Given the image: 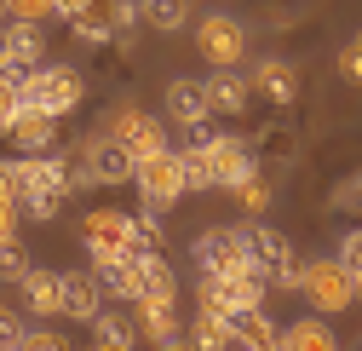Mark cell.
I'll return each instance as SVG.
<instances>
[{
    "label": "cell",
    "instance_id": "cell-1",
    "mask_svg": "<svg viewBox=\"0 0 362 351\" xmlns=\"http://www.w3.org/2000/svg\"><path fill=\"white\" fill-rule=\"evenodd\" d=\"M18 213L23 219H58L64 202H69V173H64V156H18Z\"/></svg>",
    "mask_w": 362,
    "mask_h": 351
},
{
    "label": "cell",
    "instance_id": "cell-2",
    "mask_svg": "<svg viewBox=\"0 0 362 351\" xmlns=\"http://www.w3.org/2000/svg\"><path fill=\"white\" fill-rule=\"evenodd\" d=\"M18 93H23V104H35V110H47L52 121H64V115L81 110L86 81H81L69 64H35V69L18 75Z\"/></svg>",
    "mask_w": 362,
    "mask_h": 351
},
{
    "label": "cell",
    "instance_id": "cell-3",
    "mask_svg": "<svg viewBox=\"0 0 362 351\" xmlns=\"http://www.w3.org/2000/svg\"><path fill=\"white\" fill-rule=\"evenodd\" d=\"M299 294L316 305V317H339V311H351V305L362 299L356 277L339 265V259H310V265H299Z\"/></svg>",
    "mask_w": 362,
    "mask_h": 351
},
{
    "label": "cell",
    "instance_id": "cell-4",
    "mask_svg": "<svg viewBox=\"0 0 362 351\" xmlns=\"http://www.w3.org/2000/svg\"><path fill=\"white\" fill-rule=\"evenodd\" d=\"M236 236L247 242L253 265L264 282H282V288H299V259H293V242L282 231H270L264 219H247V225H236Z\"/></svg>",
    "mask_w": 362,
    "mask_h": 351
},
{
    "label": "cell",
    "instance_id": "cell-5",
    "mask_svg": "<svg viewBox=\"0 0 362 351\" xmlns=\"http://www.w3.org/2000/svg\"><path fill=\"white\" fill-rule=\"evenodd\" d=\"M132 185H139L144 207H173L178 196L190 190L185 161H178V150H173V144H167V150H156V156H144L139 167H132Z\"/></svg>",
    "mask_w": 362,
    "mask_h": 351
},
{
    "label": "cell",
    "instance_id": "cell-6",
    "mask_svg": "<svg viewBox=\"0 0 362 351\" xmlns=\"http://www.w3.org/2000/svg\"><path fill=\"white\" fill-rule=\"evenodd\" d=\"M196 305L202 311H218V317H242L253 305H264V277H207L202 271V288H196Z\"/></svg>",
    "mask_w": 362,
    "mask_h": 351
},
{
    "label": "cell",
    "instance_id": "cell-7",
    "mask_svg": "<svg viewBox=\"0 0 362 351\" xmlns=\"http://www.w3.org/2000/svg\"><path fill=\"white\" fill-rule=\"evenodd\" d=\"M196 47H202V58H207L213 69H236V64L247 58V29H242L230 12H207V18L196 23Z\"/></svg>",
    "mask_w": 362,
    "mask_h": 351
},
{
    "label": "cell",
    "instance_id": "cell-8",
    "mask_svg": "<svg viewBox=\"0 0 362 351\" xmlns=\"http://www.w3.org/2000/svg\"><path fill=\"white\" fill-rule=\"evenodd\" d=\"M196 265H202L207 277H253V271H259L253 253H247V242L236 236V225H230V231H202V236H196Z\"/></svg>",
    "mask_w": 362,
    "mask_h": 351
},
{
    "label": "cell",
    "instance_id": "cell-9",
    "mask_svg": "<svg viewBox=\"0 0 362 351\" xmlns=\"http://www.w3.org/2000/svg\"><path fill=\"white\" fill-rule=\"evenodd\" d=\"M139 305V334L156 351H185V317H178V294H144Z\"/></svg>",
    "mask_w": 362,
    "mask_h": 351
},
{
    "label": "cell",
    "instance_id": "cell-10",
    "mask_svg": "<svg viewBox=\"0 0 362 351\" xmlns=\"http://www.w3.org/2000/svg\"><path fill=\"white\" fill-rule=\"evenodd\" d=\"M207 161H213V185H224V190H236L242 179H253V173H259L253 144L236 139V133H207Z\"/></svg>",
    "mask_w": 362,
    "mask_h": 351
},
{
    "label": "cell",
    "instance_id": "cell-11",
    "mask_svg": "<svg viewBox=\"0 0 362 351\" xmlns=\"http://www.w3.org/2000/svg\"><path fill=\"white\" fill-rule=\"evenodd\" d=\"M75 150H81V167H86V185H127V179H132V167H139V161H132L110 133H93V139L75 144Z\"/></svg>",
    "mask_w": 362,
    "mask_h": 351
},
{
    "label": "cell",
    "instance_id": "cell-12",
    "mask_svg": "<svg viewBox=\"0 0 362 351\" xmlns=\"http://www.w3.org/2000/svg\"><path fill=\"white\" fill-rule=\"evenodd\" d=\"M110 139L132 156V161H144V156H156V150H167V127L156 121V115H144V110H115V121H110Z\"/></svg>",
    "mask_w": 362,
    "mask_h": 351
},
{
    "label": "cell",
    "instance_id": "cell-13",
    "mask_svg": "<svg viewBox=\"0 0 362 351\" xmlns=\"http://www.w3.org/2000/svg\"><path fill=\"white\" fill-rule=\"evenodd\" d=\"M98 311H104V282H98V271H64V277H58V317L93 323Z\"/></svg>",
    "mask_w": 362,
    "mask_h": 351
},
{
    "label": "cell",
    "instance_id": "cell-14",
    "mask_svg": "<svg viewBox=\"0 0 362 351\" xmlns=\"http://www.w3.org/2000/svg\"><path fill=\"white\" fill-rule=\"evenodd\" d=\"M0 52H6V64L0 69H35L40 58H47V29L29 23V18H12V23H0Z\"/></svg>",
    "mask_w": 362,
    "mask_h": 351
},
{
    "label": "cell",
    "instance_id": "cell-15",
    "mask_svg": "<svg viewBox=\"0 0 362 351\" xmlns=\"http://www.w3.org/2000/svg\"><path fill=\"white\" fill-rule=\"evenodd\" d=\"M207 93H202V81H190V75H178V81H167V121H178L185 133H202L207 127Z\"/></svg>",
    "mask_w": 362,
    "mask_h": 351
},
{
    "label": "cell",
    "instance_id": "cell-16",
    "mask_svg": "<svg viewBox=\"0 0 362 351\" xmlns=\"http://www.w3.org/2000/svg\"><path fill=\"white\" fill-rule=\"evenodd\" d=\"M247 86L264 93L270 104H293V98H299V69H293L288 58H259V64L247 69Z\"/></svg>",
    "mask_w": 362,
    "mask_h": 351
},
{
    "label": "cell",
    "instance_id": "cell-17",
    "mask_svg": "<svg viewBox=\"0 0 362 351\" xmlns=\"http://www.w3.org/2000/svg\"><path fill=\"white\" fill-rule=\"evenodd\" d=\"M202 93H207V110H213V115H242L247 98H253V86H247L242 69H213V75L202 81Z\"/></svg>",
    "mask_w": 362,
    "mask_h": 351
},
{
    "label": "cell",
    "instance_id": "cell-18",
    "mask_svg": "<svg viewBox=\"0 0 362 351\" xmlns=\"http://www.w3.org/2000/svg\"><path fill=\"white\" fill-rule=\"evenodd\" d=\"M12 144H18L23 156H47V150H58V121H52L47 110L23 104L18 121H12Z\"/></svg>",
    "mask_w": 362,
    "mask_h": 351
},
{
    "label": "cell",
    "instance_id": "cell-19",
    "mask_svg": "<svg viewBox=\"0 0 362 351\" xmlns=\"http://www.w3.org/2000/svg\"><path fill=\"white\" fill-rule=\"evenodd\" d=\"M230 345H236V317L196 305V323H185V351H230Z\"/></svg>",
    "mask_w": 362,
    "mask_h": 351
},
{
    "label": "cell",
    "instance_id": "cell-20",
    "mask_svg": "<svg viewBox=\"0 0 362 351\" xmlns=\"http://www.w3.org/2000/svg\"><path fill=\"white\" fill-rule=\"evenodd\" d=\"M18 294H23V305L35 317H58V271H40V265H29L18 282H12Z\"/></svg>",
    "mask_w": 362,
    "mask_h": 351
},
{
    "label": "cell",
    "instance_id": "cell-21",
    "mask_svg": "<svg viewBox=\"0 0 362 351\" xmlns=\"http://www.w3.org/2000/svg\"><path fill=\"white\" fill-rule=\"evenodd\" d=\"M282 351H339V334L322 317H299L282 328Z\"/></svg>",
    "mask_w": 362,
    "mask_h": 351
},
{
    "label": "cell",
    "instance_id": "cell-22",
    "mask_svg": "<svg viewBox=\"0 0 362 351\" xmlns=\"http://www.w3.org/2000/svg\"><path fill=\"white\" fill-rule=\"evenodd\" d=\"M132 265H139L144 294H178V288H173V265L161 259V248H132ZM144 294H139V299H144Z\"/></svg>",
    "mask_w": 362,
    "mask_h": 351
},
{
    "label": "cell",
    "instance_id": "cell-23",
    "mask_svg": "<svg viewBox=\"0 0 362 351\" xmlns=\"http://www.w3.org/2000/svg\"><path fill=\"white\" fill-rule=\"evenodd\" d=\"M276 340H282V328L264 317V305H253V311L236 317V345H247V351H270Z\"/></svg>",
    "mask_w": 362,
    "mask_h": 351
},
{
    "label": "cell",
    "instance_id": "cell-24",
    "mask_svg": "<svg viewBox=\"0 0 362 351\" xmlns=\"http://www.w3.org/2000/svg\"><path fill=\"white\" fill-rule=\"evenodd\" d=\"M139 18L150 29H161V35H178L190 23V0H139Z\"/></svg>",
    "mask_w": 362,
    "mask_h": 351
},
{
    "label": "cell",
    "instance_id": "cell-25",
    "mask_svg": "<svg viewBox=\"0 0 362 351\" xmlns=\"http://www.w3.org/2000/svg\"><path fill=\"white\" fill-rule=\"evenodd\" d=\"M86 236H104V242L132 248V213H121V207H93V213H86Z\"/></svg>",
    "mask_w": 362,
    "mask_h": 351
},
{
    "label": "cell",
    "instance_id": "cell-26",
    "mask_svg": "<svg viewBox=\"0 0 362 351\" xmlns=\"http://www.w3.org/2000/svg\"><path fill=\"white\" fill-rule=\"evenodd\" d=\"M178 161H185V179H190L196 190H207V185H213V161H207V127H202V133H190V144L178 150Z\"/></svg>",
    "mask_w": 362,
    "mask_h": 351
},
{
    "label": "cell",
    "instance_id": "cell-27",
    "mask_svg": "<svg viewBox=\"0 0 362 351\" xmlns=\"http://www.w3.org/2000/svg\"><path fill=\"white\" fill-rule=\"evenodd\" d=\"M98 282H104V294H115L121 305H132L144 294V282H139V265H132V253L121 259V265H110V271H98Z\"/></svg>",
    "mask_w": 362,
    "mask_h": 351
},
{
    "label": "cell",
    "instance_id": "cell-28",
    "mask_svg": "<svg viewBox=\"0 0 362 351\" xmlns=\"http://www.w3.org/2000/svg\"><path fill=\"white\" fill-rule=\"evenodd\" d=\"M18 167L12 161H0V242L6 236H18Z\"/></svg>",
    "mask_w": 362,
    "mask_h": 351
},
{
    "label": "cell",
    "instance_id": "cell-29",
    "mask_svg": "<svg viewBox=\"0 0 362 351\" xmlns=\"http://www.w3.org/2000/svg\"><path fill=\"white\" fill-rule=\"evenodd\" d=\"M93 12L110 23V35H115V40H132V29L144 23V18H139V0H98Z\"/></svg>",
    "mask_w": 362,
    "mask_h": 351
},
{
    "label": "cell",
    "instance_id": "cell-30",
    "mask_svg": "<svg viewBox=\"0 0 362 351\" xmlns=\"http://www.w3.org/2000/svg\"><path fill=\"white\" fill-rule=\"evenodd\" d=\"M93 340H104V345H127V351H132V345H139V328H132L127 317H115V311H98V317H93Z\"/></svg>",
    "mask_w": 362,
    "mask_h": 351
},
{
    "label": "cell",
    "instance_id": "cell-31",
    "mask_svg": "<svg viewBox=\"0 0 362 351\" xmlns=\"http://www.w3.org/2000/svg\"><path fill=\"white\" fill-rule=\"evenodd\" d=\"M167 231H161V207H144V213H132V248H161Z\"/></svg>",
    "mask_w": 362,
    "mask_h": 351
},
{
    "label": "cell",
    "instance_id": "cell-32",
    "mask_svg": "<svg viewBox=\"0 0 362 351\" xmlns=\"http://www.w3.org/2000/svg\"><path fill=\"white\" fill-rule=\"evenodd\" d=\"M236 202H242V213H247V219H264V213H270V185L253 173V179H242V185H236Z\"/></svg>",
    "mask_w": 362,
    "mask_h": 351
},
{
    "label": "cell",
    "instance_id": "cell-33",
    "mask_svg": "<svg viewBox=\"0 0 362 351\" xmlns=\"http://www.w3.org/2000/svg\"><path fill=\"white\" fill-rule=\"evenodd\" d=\"M18 110H23V93H18V69H0V133H12Z\"/></svg>",
    "mask_w": 362,
    "mask_h": 351
},
{
    "label": "cell",
    "instance_id": "cell-34",
    "mask_svg": "<svg viewBox=\"0 0 362 351\" xmlns=\"http://www.w3.org/2000/svg\"><path fill=\"white\" fill-rule=\"evenodd\" d=\"M69 29H75V40H86V47H110V23L98 18V12H81V18H69Z\"/></svg>",
    "mask_w": 362,
    "mask_h": 351
},
{
    "label": "cell",
    "instance_id": "cell-35",
    "mask_svg": "<svg viewBox=\"0 0 362 351\" xmlns=\"http://www.w3.org/2000/svg\"><path fill=\"white\" fill-rule=\"evenodd\" d=\"M23 271H29V253H23L18 236H6V242H0V282H18Z\"/></svg>",
    "mask_w": 362,
    "mask_h": 351
},
{
    "label": "cell",
    "instance_id": "cell-36",
    "mask_svg": "<svg viewBox=\"0 0 362 351\" xmlns=\"http://www.w3.org/2000/svg\"><path fill=\"white\" fill-rule=\"evenodd\" d=\"M132 248H121V242H104V236H86V259H93V271H110V265H121Z\"/></svg>",
    "mask_w": 362,
    "mask_h": 351
},
{
    "label": "cell",
    "instance_id": "cell-37",
    "mask_svg": "<svg viewBox=\"0 0 362 351\" xmlns=\"http://www.w3.org/2000/svg\"><path fill=\"white\" fill-rule=\"evenodd\" d=\"M339 265L362 282V231H345V236H339Z\"/></svg>",
    "mask_w": 362,
    "mask_h": 351
},
{
    "label": "cell",
    "instance_id": "cell-38",
    "mask_svg": "<svg viewBox=\"0 0 362 351\" xmlns=\"http://www.w3.org/2000/svg\"><path fill=\"white\" fill-rule=\"evenodd\" d=\"M23 351H69V340L52 328H23Z\"/></svg>",
    "mask_w": 362,
    "mask_h": 351
},
{
    "label": "cell",
    "instance_id": "cell-39",
    "mask_svg": "<svg viewBox=\"0 0 362 351\" xmlns=\"http://www.w3.org/2000/svg\"><path fill=\"white\" fill-rule=\"evenodd\" d=\"M334 69H339V75H345L351 86H362V47H356V40H351V47H345V52L334 58Z\"/></svg>",
    "mask_w": 362,
    "mask_h": 351
},
{
    "label": "cell",
    "instance_id": "cell-40",
    "mask_svg": "<svg viewBox=\"0 0 362 351\" xmlns=\"http://www.w3.org/2000/svg\"><path fill=\"white\" fill-rule=\"evenodd\" d=\"M52 12V0H6V18H29V23H40Z\"/></svg>",
    "mask_w": 362,
    "mask_h": 351
},
{
    "label": "cell",
    "instance_id": "cell-41",
    "mask_svg": "<svg viewBox=\"0 0 362 351\" xmlns=\"http://www.w3.org/2000/svg\"><path fill=\"white\" fill-rule=\"evenodd\" d=\"M23 328H29V323L12 311V305H0V345H6V340H23Z\"/></svg>",
    "mask_w": 362,
    "mask_h": 351
},
{
    "label": "cell",
    "instance_id": "cell-42",
    "mask_svg": "<svg viewBox=\"0 0 362 351\" xmlns=\"http://www.w3.org/2000/svg\"><path fill=\"white\" fill-rule=\"evenodd\" d=\"M93 6H98V0H52L58 18H81V12H93Z\"/></svg>",
    "mask_w": 362,
    "mask_h": 351
},
{
    "label": "cell",
    "instance_id": "cell-43",
    "mask_svg": "<svg viewBox=\"0 0 362 351\" xmlns=\"http://www.w3.org/2000/svg\"><path fill=\"white\" fill-rule=\"evenodd\" d=\"M93 351H127V345H104V340H93Z\"/></svg>",
    "mask_w": 362,
    "mask_h": 351
},
{
    "label": "cell",
    "instance_id": "cell-44",
    "mask_svg": "<svg viewBox=\"0 0 362 351\" xmlns=\"http://www.w3.org/2000/svg\"><path fill=\"white\" fill-rule=\"evenodd\" d=\"M0 351H23V340H6V345H0Z\"/></svg>",
    "mask_w": 362,
    "mask_h": 351
},
{
    "label": "cell",
    "instance_id": "cell-45",
    "mask_svg": "<svg viewBox=\"0 0 362 351\" xmlns=\"http://www.w3.org/2000/svg\"><path fill=\"white\" fill-rule=\"evenodd\" d=\"M0 23H6V0H0Z\"/></svg>",
    "mask_w": 362,
    "mask_h": 351
},
{
    "label": "cell",
    "instance_id": "cell-46",
    "mask_svg": "<svg viewBox=\"0 0 362 351\" xmlns=\"http://www.w3.org/2000/svg\"><path fill=\"white\" fill-rule=\"evenodd\" d=\"M230 351H247V345H230Z\"/></svg>",
    "mask_w": 362,
    "mask_h": 351
},
{
    "label": "cell",
    "instance_id": "cell-47",
    "mask_svg": "<svg viewBox=\"0 0 362 351\" xmlns=\"http://www.w3.org/2000/svg\"><path fill=\"white\" fill-rule=\"evenodd\" d=\"M356 47H362V35H356Z\"/></svg>",
    "mask_w": 362,
    "mask_h": 351
},
{
    "label": "cell",
    "instance_id": "cell-48",
    "mask_svg": "<svg viewBox=\"0 0 362 351\" xmlns=\"http://www.w3.org/2000/svg\"><path fill=\"white\" fill-rule=\"evenodd\" d=\"M356 288H362V282H356Z\"/></svg>",
    "mask_w": 362,
    "mask_h": 351
}]
</instances>
